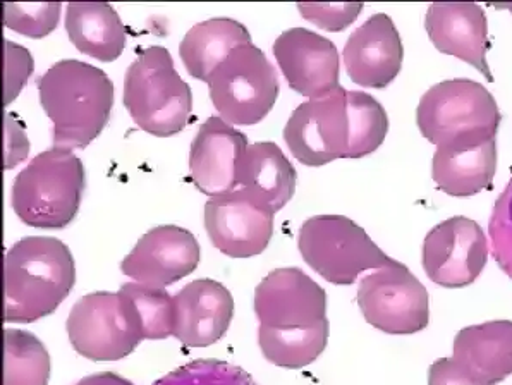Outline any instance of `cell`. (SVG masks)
Instances as JSON below:
<instances>
[{"label": "cell", "mask_w": 512, "mask_h": 385, "mask_svg": "<svg viewBox=\"0 0 512 385\" xmlns=\"http://www.w3.org/2000/svg\"><path fill=\"white\" fill-rule=\"evenodd\" d=\"M76 385H135L131 380L124 379L116 372L95 373L81 379Z\"/></svg>", "instance_id": "cell-35"}, {"label": "cell", "mask_w": 512, "mask_h": 385, "mask_svg": "<svg viewBox=\"0 0 512 385\" xmlns=\"http://www.w3.org/2000/svg\"><path fill=\"white\" fill-rule=\"evenodd\" d=\"M76 284V265L61 239H19L4 260V322L31 324L49 317Z\"/></svg>", "instance_id": "cell-1"}, {"label": "cell", "mask_w": 512, "mask_h": 385, "mask_svg": "<svg viewBox=\"0 0 512 385\" xmlns=\"http://www.w3.org/2000/svg\"><path fill=\"white\" fill-rule=\"evenodd\" d=\"M85 188L83 162L73 150L52 147L16 176L11 205L26 226L64 229L76 219Z\"/></svg>", "instance_id": "cell-3"}, {"label": "cell", "mask_w": 512, "mask_h": 385, "mask_svg": "<svg viewBox=\"0 0 512 385\" xmlns=\"http://www.w3.org/2000/svg\"><path fill=\"white\" fill-rule=\"evenodd\" d=\"M37 86L43 112L54 124V147L86 148L109 123L116 88L102 69L66 59L47 69Z\"/></svg>", "instance_id": "cell-2"}, {"label": "cell", "mask_w": 512, "mask_h": 385, "mask_svg": "<svg viewBox=\"0 0 512 385\" xmlns=\"http://www.w3.org/2000/svg\"><path fill=\"white\" fill-rule=\"evenodd\" d=\"M215 110L226 123L255 126L269 116L279 97V76L253 43L232 50L208 81Z\"/></svg>", "instance_id": "cell-6"}, {"label": "cell", "mask_w": 512, "mask_h": 385, "mask_svg": "<svg viewBox=\"0 0 512 385\" xmlns=\"http://www.w3.org/2000/svg\"><path fill=\"white\" fill-rule=\"evenodd\" d=\"M13 119L14 116H11V114H9L6 119V155H4V169H13L18 162L25 160L26 155H28V147H21V143L28 145V141H26L23 131H19L18 133V129H14Z\"/></svg>", "instance_id": "cell-34"}, {"label": "cell", "mask_w": 512, "mask_h": 385, "mask_svg": "<svg viewBox=\"0 0 512 385\" xmlns=\"http://www.w3.org/2000/svg\"><path fill=\"white\" fill-rule=\"evenodd\" d=\"M298 248L311 269L336 286H351L366 270L397 263L363 227L344 215H315L306 220L299 229Z\"/></svg>", "instance_id": "cell-5"}, {"label": "cell", "mask_w": 512, "mask_h": 385, "mask_svg": "<svg viewBox=\"0 0 512 385\" xmlns=\"http://www.w3.org/2000/svg\"><path fill=\"white\" fill-rule=\"evenodd\" d=\"M329 341V322L303 330H274L260 325L258 343L275 367L299 370L324 353Z\"/></svg>", "instance_id": "cell-25"}, {"label": "cell", "mask_w": 512, "mask_h": 385, "mask_svg": "<svg viewBox=\"0 0 512 385\" xmlns=\"http://www.w3.org/2000/svg\"><path fill=\"white\" fill-rule=\"evenodd\" d=\"M152 385H256L250 373L220 360H196L169 372Z\"/></svg>", "instance_id": "cell-28"}, {"label": "cell", "mask_w": 512, "mask_h": 385, "mask_svg": "<svg viewBox=\"0 0 512 385\" xmlns=\"http://www.w3.org/2000/svg\"><path fill=\"white\" fill-rule=\"evenodd\" d=\"M487 258V234L478 222L463 215L433 227L421 253L428 279L445 289H461L473 284L482 275Z\"/></svg>", "instance_id": "cell-11"}, {"label": "cell", "mask_w": 512, "mask_h": 385, "mask_svg": "<svg viewBox=\"0 0 512 385\" xmlns=\"http://www.w3.org/2000/svg\"><path fill=\"white\" fill-rule=\"evenodd\" d=\"M250 43V31L243 23L229 18L208 19L184 35L179 55L193 78L208 83L232 50Z\"/></svg>", "instance_id": "cell-24"}, {"label": "cell", "mask_w": 512, "mask_h": 385, "mask_svg": "<svg viewBox=\"0 0 512 385\" xmlns=\"http://www.w3.org/2000/svg\"><path fill=\"white\" fill-rule=\"evenodd\" d=\"M50 356L28 330H4V385H47Z\"/></svg>", "instance_id": "cell-26"}, {"label": "cell", "mask_w": 512, "mask_h": 385, "mask_svg": "<svg viewBox=\"0 0 512 385\" xmlns=\"http://www.w3.org/2000/svg\"><path fill=\"white\" fill-rule=\"evenodd\" d=\"M497 171V135L478 133L437 147L432 179L449 196H475L490 190Z\"/></svg>", "instance_id": "cell-20"}, {"label": "cell", "mask_w": 512, "mask_h": 385, "mask_svg": "<svg viewBox=\"0 0 512 385\" xmlns=\"http://www.w3.org/2000/svg\"><path fill=\"white\" fill-rule=\"evenodd\" d=\"M61 2H6L4 26L25 37L45 38L59 25Z\"/></svg>", "instance_id": "cell-29"}, {"label": "cell", "mask_w": 512, "mask_h": 385, "mask_svg": "<svg viewBox=\"0 0 512 385\" xmlns=\"http://www.w3.org/2000/svg\"><path fill=\"white\" fill-rule=\"evenodd\" d=\"M64 25L74 47L97 61H116L126 47V28L107 2H71Z\"/></svg>", "instance_id": "cell-23"}, {"label": "cell", "mask_w": 512, "mask_h": 385, "mask_svg": "<svg viewBox=\"0 0 512 385\" xmlns=\"http://www.w3.org/2000/svg\"><path fill=\"white\" fill-rule=\"evenodd\" d=\"M258 322L274 330L313 329L327 320V293L296 267L275 269L255 289Z\"/></svg>", "instance_id": "cell-12"}, {"label": "cell", "mask_w": 512, "mask_h": 385, "mask_svg": "<svg viewBox=\"0 0 512 385\" xmlns=\"http://www.w3.org/2000/svg\"><path fill=\"white\" fill-rule=\"evenodd\" d=\"M348 76L363 88L382 90L396 80L403 68L401 35L389 14H373L349 35L344 52Z\"/></svg>", "instance_id": "cell-17"}, {"label": "cell", "mask_w": 512, "mask_h": 385, "mask_svg": "<svg viewBox=\"0 0 512 385\" xmlns=\"http://www.w3.org/2000/svg\"><path fill=\"white\" fill-rule=\"evenodd\" d=\"M298 172L274 141L253 143L239 164L238 186L255 196L274 214L281 212L296 191Z\"/></svg>", "instance_id": "cell-22"}, {"label": "cell", "mask_w": 512, "mask_h": 385, "mask_svg": "<svg viewBox=\"0 0 512 385\" xmlns=\"http://www.w3.org/2000/svg\"><path fill=\"white\" fill-rule=\"evenodd\" d=\"M232 317V294L212 279L189 282L174 296V337L186 348H208L219 343Z\"/></svg>", "instance_id": "cell-18"}, {"label": "cell", "mask_w": 512, "mask_h": 385, "mask_svg": "<svg viewBox=\"0 0 512 385\" xmlns=\"http://www.w3.org/2000/svg\"><path fill=\"white\" fill-rule=\"evenodd\" d=\"M69 341L92 361H117L131 355L145 339L131 301L119 293L86 294L69 313Z\"/></svg>", "instance_id": "cell-8"}, {"label": "cell", "mask_w": 512, "mask_h": 385, "mask_svg": "<svg viewBox=\"0 0 512 385\" xmlns=\"http://www.w3.org/2000/svg\"><path fill=\"white\" fill-rule=\"evenodd\" d=\"M361 2H344V4H298L299 13L303 19L310 21L325 31L346 30L353 25L363 11Z\"/></svg>", "instance_id": "cell-32"}, {"label": "cell", "mask_w": 512, "mask_h": 385, "mask_svg": "<svg viewBox=\"0 0 512 385\" xmlns=\"http://www.w3.org/2000/svg\"><path fill=\"white\" fill-rule=\"evenodd\" d=\"M452 358L478 384H500L512 375L511 320H494L459 330Z\"/></svg>", "instance_id": "cell-21"}, {"label": "cell", "mask_w": 512, "mask_h": 385, "mask_svg": "<svg viewBox=\"0 0 512 385\" xmlns=\"http://www.w3.org/2000/svg\"><path fill=\"white\" fill-rule=\"evenodd\" d=\"M198 265L200 245L195 234L184 227L159 226L143 234L122 260L121 270L138 284L167 288L193 274Z\"/></svg>", "instance_id": "cell-14"}, {"label": "cell", "mask_w": 512, "mask_h": 385, "mask_svg": "<svg viewBox=\"0 0 512 385\" xmlns=\"http://www.w3.org/2000/svg\"><path fill=\"white\" fill-rule=\"evenodd\" d=\"M284 140L298 162L322 167L337 159H353V123L348 90L337 86L327 97L298 105L286 128Z\"/></svg>", "instance_id": "cell-9"}, {"label": "cell", "mask_w": 512, "mask_h": 385, "mask_svg": "<svg viewBox=\"0 0 512 385\" xmlns=\"http://www.w3.org/2000/svg\"><path fill=\"white\" fill-rule=\"evenodd\" d=\"M492 257L499 269L512 279V178L500 193L488 222Z\"/></svg>", "instance_id": "cell-30"}, {"label": "cell", "mask_w": 512, "mask_h": 385, "mask_svg": "<svg viewBox=\"0 0 512 385\" xmlns=\"http://www.w3.org/2000/svg\"><path fill=\"white\" fill-rule=\"evenodd\" d=\"M428 385H480L454 358H440L428 368Z\"/></svg>", "instance_id": "cell-33"}, {"label": "cell", "mask_w": 512, "mask_h": 385, "mask_svg": "<svg viewBox=\"0 0 512 385\" xmlns=\"http://www.w3.org/2000/svg\"><path fill=\"white\" fill-rule=\"evenodd\" d=\"M135 308L145 339L160 341L174 336V296L164 288L138 282L122 284L119 289Z\"/></svg>", "instance_id": "cell-27"}, {"label": "cell", "mask_w": 512, "mask_h": 385, "mask_svg": "<svg viewBox=\"0 0 512 385\" xmlns=\"http://www.w3.org/2000/svg\"><path fill=\"white\" fill-rule=\"evenodd\" d=\"M274 212L238 188L205 203V229L212 245L231 258H251L267 250Z\"/></svg>", "instance_id": "cell-13"}, {"label": "cell", "mask_w": 512, "mask_h": 385, "mask_svg": "<svg viewBox=\"0 0 512 385\" xmlns=\"http://www.w3.org/2000/svg\"><path fill=\"white\" fill-rule=\"evenodd\" d=\"M425 28L435 49L468 62L488 83H494L487 62V14L482 7L471 2H437L428 7Z\"/></svg>", "instance_id": "cell-19"}, {"label": "cell", "mask_w": 512, "mask_h": 385, "mask_svg": "<svg viewBox=\"0 0 512 385\" xmlns=\"http://www.w3.org/2000/svg\"><path fill=\"white\" fill-rule=\"evenodd\" d=\"M33 71L35 62L30 50L11 40H4V107L18 97Z\"/></svg>", "instance_id": "cell-31"}, {"label": "cell", "mask_w": 512, "mask_h": 385, "mask_svg": "<svg viewBox=\"0 0 512 385\" xmlns=\"http://www.w3.org/2000/svg\"><path fill=\"white\" fill-rule=\"evenodd\" d=\"M500 123L494 95L482 83L466 78L432 86L416 109L421 135L437 147L478 133L497 135Z\"/></svg>", "instance_id": "cell-7"}, {"label": "cell", "mask_w": 512, "mask_h": 385, "mask_svg": "<svg viewBox=\"0 0 512 385\" xmlns=\"http://www.w3.org/2000/svg\"><path fill=\"white\" fill-rule=\"evenodd\" d=\"M248 147V138L236 126L208 117L189 150L191 181L210 198L238 190L239 164Z\"/></svg>", "instance_id": "cell-16"}, {"label": "cell", "mask_w": 512, "mask_h": 385, "mask_svg": "<svg viewBox=\"0 0 512 385\" xmlns=\"http://www.w3.org/2000/svg\"><path fill=\"white\" fill-rule=\"evenodd\" d=\"M356 300L366 322L385 334L409 336L430 324L427 288L401 262L363 277Z\"/></svg>", "instance_id": "cell-10"}, {"label": "cell", "mask_w": 512, "mask_h": 385, "mask_svg": "<svg viewBox=\"0 0 512 385\" xmlns=\"http://www.w3.org/2000/svg\"><path fill=\"white\" fill-rule=\"evenodd\" d=\"M124 105L136 126L157 138L177 135L193 121L191 88L169 50H141L124 76Z\"/></svg>", "instance_id": "cell-4"}, {"label": "cell", "mask_w": 512, "mask_h": 385, "mask_svg": "<svg viewBox=\"0 0 512 385\" xmlns=\"http://www.w3.org/2000/svg\"><path fill=\"white\" fill-rule=\"evenodd\" d=\"M274 55L291 90L313 98L327 97L339 85V54L329 38L308 28H291L274 43Z\"/></svg>", "instance_id": "cell-15"}]
</instances>
